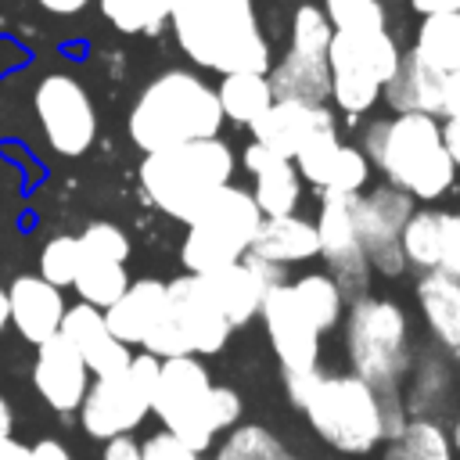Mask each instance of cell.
I'll use <instances>...</instances> for the list:
<instances>
[{"mask_svg": "<svg viewBox=\"0 0 460 460\" xmlns=\"http://www.w3.org/2000/svg\"><path fill=\"white\" fill-rule=\"evenodd\" d=\"M180 50L208 72H270L273 54L255 0H169Z\"/></svg>", "mask_w": 460, "mask_h": 460, "instance_id": "1", "label": "cell"}, {"mask_svg": "<svg viewBox=\"0 0 460 460\" xmlns=\"http://www.w3.org/2000/svg\"><path fill=\"white\" fill-rule=\"evenodd\" d=\"M223 122L226 119L219 108L216 86H208L198 72L165 68L137 93L126 115V133L147 155L172 144L219 137Z\"/></svg>", "mask_w": 460, "mask_h": 460, "instance_id": "2", "label": "cell"}, {"mask_svg": "<svg viewBox=\"0 0 460 460\" xmlns=\"http://www.w3.org/2000/svg\"><path fill=\"white\" fill-rule=\"evenodd\" d=\"M234 172H237L234 147L219 137H208V140L147 151L137 169V183L151 208H158L169 219L190 223L216 190L234 183Z\"/></svg>", "mask_w": 460, "mask_h": 460, "instance_id": "3", "label": "cell"}, {"mask_svg": "<svg viewBox=\"0 0 460 460\" xmlns=\"http://www.w3.org/2000/svg\"><path fill=\"white\" fill-rule=\"evenodd\" d=\"M363 155L413 201H438L456 180V165L442 144V122L435 115H392L374 122L363 137Z\"/></svg>", "mask_w": 460, "mask_h": 460, "instance_id": "4", "label": "cell"}, {"mask_svg": "<svg viewBox=\"0 0 460 460\" xmlns=\"http://www.w3.org/2000/svg\"><path fill=\"white\" fill-rule=\"evenodd\" d=\"M345 356L356 377L377 392H399L410 370V316L392 298L359 295L345 309Z\"/></svg>", "mask_w": 460, "mask_h": 460, "instance_id": "5", "label": "cell"}, {"mask_svg": "<svg viewBox=\"0 0 460 460\" xmlns=\"http://www.w3.org/2000/svg\"><path fill=\"white\" fill-rule=\"evenodd\" d=\"M385 395L356 374H320L302 413L331 449L363 456L385 442Z\"/></svg>", "mask_w": 460, "mask_h": 460, "instance_id": "6", "label": "cell"}, {"mask_svg": "<svg viewBox=\"0 0 460 460\" xmlns=\"http://www.w3.org/2000/svg\"><path fill=\"white\" fill-rule=\"evenodd\" d=\"M259 223H262V212H259L252 190L226 183L187 223V234L180 244L183 270L187 273H212V270H223L230 262H241L252 252Z\"/></svg>", "mask_w": 460, "mask_h": 460, "instance_id": "7", "label": "cell"}, {"mask_svg": "<svg viewBox=\"0 0 460 460\" xmlns=\"http://www.w3.org/2000/svg\"><path fill=\"white\" fill-rule=\"evenodd\" d=\"M158 363L162 359H155L151 352H137L126 370L93 377L75 410L83 431L97 442H108L115 435H133L144 424V417L151 413Z\"/></svg>", "mask_w": 460, "mask_h": 460, "instance_id": "8", "label": "cell"}, {"mask_svg": "<svg viewBox=\"0 0 460 460\" xmlns=\"http://www.w3.org/2000/svg\"><path fill=\"white\" fill-rule=\"evenodd\" d=\"M212 377L198 356H172L158 363V381L151 395V413L162 420L165 431L183 438L194 453L212 449L216 435L205 424V399Z\"/></svg>", "mask_w": 460, "mask_h": 460, "instance_id": "9", "label": "cell"}, {"mask_svg": "<svg viewBox=\"0 0 460 460\" xmlns=\"http://www.w3.org/2000/svg\"><path fill=\"white\" fill-rule=\"evenodd\" d=\"M32 111L50 151L79 158L97 137V111L86 86L68 72H50L32 90Z\"/></svg>", "mask_w": 460, "mask_h": 460, "instance_id": "10", "label": "cell"}, {"mask_svg": "<svg viewBox=\"0 0 460 460\" xmlns=\"http://www.w3.org/2000/svg\"><path fill=\"white\" fill-rule=\"evenodd\" d=\"M356 198L359 194H320V212H316V241H320V259L327 262V273L338 280L345 298H359L370 288V259L359 241V223H356Z\"/></svg>", "mask_w": 460, "mask_h": 460, "instance_id": "11", "label": "cell"}, {"mask_svg": "<svg viewBox=\"0 0 460 460\" xmlns=\"http://www.w3.org/2000/svg\"><path fill=\"white\" fill-rule=\"evenodd\" d=\"M413 198L402 194L399 187L385 183L374 187L370 194L356 198V223H359V241L370 259V270L381 277H399L406 270L402 259V226L413 212Z\"/></svg>", "mask_w": 460, "mask_h": 460, "instance_id": "12", "label": "cell"}, {"mask_svg": "<svg viewBox=\"0 0 460 460\" xmlns=\"http://www.w3.org/2000/svg\"><path fill=\"white\" fill-rule=\"evenodd\" d=\"M259 320H262L273 356L280 363V377H298V374L320 370V331L295 302L288 280L266 291V298L259 305Z\"/></svg>", "mask_w": 460, "mask_h": 460, "instance_id": "13", "label": "cell"}, {"mask_svg": "<svg viewBox=\"0 0 460 460\" xmlns=\"http://www.w3.org/2000/svg\"><path fill=\"white\" fill-rule=\"evenodd\" d=\"M165 313L183 334L190 356H216L226 349L234 327L219 313V305L208 298L205 280L198 273H183L165 284Z\"/></svg>", "mask_w": 460, "mask_h": 460, "instance_id": "14", "label": "cell"}, {"mask_svg": "<svg viewBox=\"0 0 460 460\" xmlns=\"http://www.w3.org/2000/svg\"><path fill=\"white\" fill-rule=\"evenodd\" d=\"M205 280L208 298L219 305V313L230 320V327H244L248 320L259 316V305L270 288L284 284V266L266 262L259 255H244L241 262H230L212 273H198Z\"/></svg>", "mask_w": 460, "mask_h": 460, "instance_id": "15", "label": "cell"}, {"mask_svg": "<svg viewBox=\"0 0 460 460\" xmlns=\"http://www.w3.org/2000/svg\"><path fill=\"white\" fill-rule=\"evenodd\" d=\"M93 374L86 370L79 349L65 338L54 334L43 345H36V359H32V388L36 395L61 417H72L90 388Z\"/></svg>", "mask_w": 460, "mask_h": 460, "instance_id": "16", "label": "cell"}, {"mask_svg": "<svg viewBox=\"0 0 460 460\" xmlns=\"http://www.w3.org/2000/svg\"><path fill=\"white\" fill-rule=\"evenodd\" d=\"M402 259L420 273L442 270L460 280V212L413 208L402 226Z\"/></svg>", "mask_w": 460, "mask_h": 460, "instance_id": "17", "label": "cell"}, {"mask_svg": "<svg viewBox=\"0 0 460 460\" xmlns=\"http://www.w3.org/2000/svg\"><path fill=\"white\" fill-rule=\"evenodd\" d=\"M399 58L402 50L395 36H388V29H334L331 47H327L331 72L359 75L377 86H385L395 75Z\"/></svg>", "mask_w": 460, "mask_h": 460, "instance_id": "18", "label": "cell"}, {"mask_svg": "<svg viewBox=\"0 0 460 460\" xmlns=\"http://www.w3.org/2000/svg\"><path fill=\"white\" fill-rule=\"evenodd\" d=\"M65 295L61 288H54L50 280H43L40 273H22L7 284V313L14 331L29 341V345H43L47 338H54L61 331L65 320Z\"/></svg>", "mask_w": 460, "mask_h": 460, "instance_id": "19", "label": "cell"}, {"mask_svg": "<svg viewBox=\"0 0 460 460\" xmlns=\"http://www.w3.org/2000/svg\"><path fill=\"white\" fill-rule=\"evenodd\" d=\"M334 126V115L327 104H305V101H273L248 129H252V140L270 147L273 155L280 158H295L298 147L320 133V129H331Z\"/></svg>", "mask_w": 460, "mask_h": 460, "instance_id": "20", "label": "cell"}, {"mask_svg": "<svg viewBox=\"0 0 460 460\" xmlns=\"http://www.w3.org/2000/svg\"><path fill=\"white\" fill-rule=\"evenodd\" d=\"M58 334H65V338L79 349V356H83V363H86V370H90L93 377L119 374V370H126L129 359H133L129 345H122V341L111 334V327H108V320H104V309H97V305H86V302L68 305Z\"/></svg>", "mask_w": 460, "mask_h": 460, "instance_id": "21", "label": "cell"}, {"mask_svg": "<svg viewBox=\"0 0 460 460\" xmlns=\"http://www.w3.org/2000/svg\"><path fill=\"white\" fill-rule=\"evenodd\" d=\"M244 169L255 180L252 198H255V205H259L262 216H288V212L298 208L302 176H298V169H295L291 158H280L270 147H262V144L252 140L244 147Z\"/></svg>", "mask_w": 460, "mask_h": 460, "instance_id": "22", "label": "cell"}, {"mask_svg": "<svg viewBox=\"0 0 460 460\" xmlns=\"http://www.w3.org/2000/svg\"><path fill=\"white\" fill-rule=\"evenodd\" d=\"M442 83L446 72L431 68L417 50H406L399 58L395 75L385 83L381 97L388 101V108L395 115H435L442 111Z\"/></svg>", "mask_w": 460, "mask_h": 460, "instance_id": "23", "label": "cell"}, {"mask_svg": "<svg viewBox=\"0 0 460 460\" xmlns=\"http://www.w3.org/2000/svg\"><path fill=\"white\" fill-rule=\"evenodd\" d=\"M252 255L277 262V266H295V262H309L320 259V241H316V223H309L305 216H262L259 234L252 241Z\"/></svg>", "mask_w": 460, "mask_h": 460, "instance_id": "24", "label": "cell"}, {"mask_svg": "<svg viewBox=\"0 0 460 460\" xmlns=\"http://www.w3.org/2000/svg\"><path fill=\"white\" fill-rule=\"evenodd\" d=\"M162 309H165V280L140 277V280H129V288L104 309V320L111 334L133 349L144 341V334L162 316Z\"/></svg>", "mask_w": 460, "mask_h": 460, "instance_id": "25", "label": "cell"}, {"mask_svg": "<svg viewBox=\"0 0 460 460\" xmlns=\"http://www.w3.org/2000/svg\"><path fill=\"white\" fill-rule=\"evenodd\" d=\"M417 305L431 338L446 352L460 356V280L442 270H428L417 280Z\"/></svg>", "mask_w": 460, "mask_h": 460, "instance_id": "26", "label": "cell"}, {"mask_svg": "<svg viewBox=\"0 0 460 460\" xmlns=\"http://www.w3.org/2000/svg\"><path fill=\"white\" fill-rule=\"evenodd\" d=\"M273 101H305V104H323L331 97V65L327 58H309L288 50L277 65L266 72Z\"/></svg>", "mask_w": 460, "mask_h": 460, "instance_id": "27", "label": "cell"}, {"mask_svg": "<svg viewBox=\"0 0 460 460\" xmlns=\"http://www.w3.org/2000/svg\"><path fill=\"white\" fill-rule=\"evenodd\" d=\"M223 119L237 122V126H252L270 104H273V90L266 72H226L216 86Z\"/></svg>", "mask_w": 460, "mask_h": 460, "instance_id": "28", "label": "cell"}, {"mask_svg": "<svg viewBox=\"0 0 460 460\" xmlns=\"http://www.w3.org/2000/svg\"><path fill=\"white\" fill-rule=\"evenodd\" d=\"M291 284V295L295 302L302 305V313L313 320V327L320 334L334 331L345 316V291L338 288V280L331 273H302L298 280H288Z\"/></svg>", "mask_w": 460, "mask_h": 460, "instance_id": "29", "label": "cell"}, {"mask_svg": "<svg viewBox=\"0 0 460 460\" xmlns=\"http://www.w3.org/2000/svg\"><path fill=\"white\" fill-rule=\"evenodd\" d=\"M381 460H456L446 428L431 417H410L395 438H388Z\"/></svg>", "mask_w": 460, "mask_h": 460, "instance_id": "30", "label": "cell"}, {"mask_svg": "<svg viewBox=\"0 0 460 460\" xmlns=\"http://www.w3.org/2000/svg\"><path fill=\"white\" fill-rule=\"evenodd\" d=\"M413 50L438 72H453L460 68V11H438V14H424Z\"/></svg>", "mask_w": 460, "mask_h": 460, "instance_id": "31", "label": "cell"}, {"mask_svg": "<svg viewBox=\"0 0 460 460\" xmlns=\"http://www.w3.org/2000/svg\"><path fill=\"white\" fill-rule=\"evenodd\" d=\"M79 302L86 305H97V309H108L126 288H129V273H126V262H115V259H101V255H83L79 270H75V280H72Z\"/></svg>", "mask_w": 460, "mask_h": 460, "instance_id": "32", "label": "cell"}, {"mask_svg": "<svg viewBox=\"0 0 460 460\" xmlns=\"http://www.w3.org/2000/svg\"><path fill=\"white\" fill-rule=\"evenodd\" d=\"M216 460H298L280 435L262 424H234L216 446Z\"/></svg>", "mask_w": 460, "mask_h": 460, "instance_id": "33", "label": "cell"}, {"mask_svg": "<svg viewBox=\"0 0 460 460\" xmlns=\"http://www.w3.org/2000/svg\"><path fill=\"white\" fill-rule=\"evenodd\" d=\"M101 14L122 36H155L169 22V0H101Z\"/></svg>", "mask_w": 460, "mask_h": 460, "instance_id": "34", "label": "cell"}, {"mask_svg": "<svg viewBox=\"0 0 460 460\" xmlns=\"http://www.w3.org/2000/svg\"><path fill=\"white\" fill-rule=\"evenodd\" d=\"M331 36H334V25L327 18L323 7L302 0L291 14V29H288V50L295 54H309V58H327V47H331Z\"/></svg>", "mask_w": 460, "mask_h": 460, "instance_id": "35", "label": "cell"}, {"mask_svg": "<svg viewBox=\"0 0 460 460\" xmlns=\"http://www.w3.org/2000/svg\"><path fill=\"white\" fill-rule=\"evenodd\" d=\"M338 147H341V140H338V126H331V129L313 133V137L298 147V155H295L291 162H295V169H298V176H302L305 183H313L316 190H323Z\"/></svg>", "mask_w": 460, "mask_h": 460, "instance_id": "36", "label": "cell"}, {"mask_svg": "<svg viewBox=\"0 0 460 460\" xmlns=\"http://www.w3.org/2000/svg\"><path fill=\"white\" fill-rule=\"evenodd\" d=\"M83 262V244L79 234H58L40 248V277L50 280L54 288H72L75 270Z\"/></svg>", "mask_w": 460, "mask_h": 460, "instance_id": "37", "label": "cell"}, {"mask_svg": "<svg viewBox=\"0 0 460 460\" xmlns=\"http://www.w3.org/2000/svg\"><path fill=\"white\" fill-rule=\"evenodd\" d=\"M367 180H370V158L359 147L341 144L338 155H334V165H331V176H327L323 190L327 194H359L367 187Z\"/></svg>", "mask_w": 460, "mask_h": 460, "instance_id": "38", "label": "cell"}, {"mask_svg": "<svg viewBox=\"0 0 460 460\" xmlns=\"http://www.w3.org/2000/svg\"><path fill=\"white\" fill-rule=\"evenodd\" d=\"M79 244H83V255H101V259H115V262H126L129 259V237L119 223H108V219H93L83 226L79 234Z\"/></svg>", "mask_w": 460, "mask_h": 460, "instance_id": "39", "label": "cell"}, {"mask_svg": "<svg viewBox=\"0 0 460 460\" xmlns=\"http://www.w3.org/2000/svg\"><path fill=\"white\" fill-rule=\"evenodd\" d=\"M334 29H385L381 0H323Z\"/></svg>", "mask_w": 460, "mask_h": 460, "instance_id": "40", "label": "cell"}, {"mask_svg": "<svg viewBox=\"0 0 460 460\" xmlns=\"http://www.w3.org/2000/svg\"><path fill=\"white\" fill-rule=\"evenodd\" d=\"M241 420V395L230 385H212L208 399H205V424L212 435L230 431Z\"/></svg>", "mask_w": 460, "mask_h": 460, "instance_id": "41", "label": "cell"}, {"mask_svg": "<svg viewBox=\"0 0 460 460\" xmlns=\"http://www.w3.org/2000/svg\"><path fill=\"white\" fill-rule=\"evenodd\" d=\"M140 456L144 460H201V453H194L183 438H176L172 431H155L140 442Z\"/></svg>", "mask_w": 460, "mask_h": 460, "instance_id": "42", "label": "cell"}, {"mask_svg": "<svg viewBox=\"0 0 460 460\" xmlns=\"http://www.w3.org/2000/svg\"><path fill=\"white\" fill-rule=\"evenodd\" d=\"M438 119H460V68L446 72V83H442V111Z\"/></svg>", "mask_w": 460, "mask_h": 460, "instance_id": "43", "label": "cell"}, {"mask_svg": "<svg viewBox=\"0 0 460 460\" xmlns=\"http://www.w3.org/2000/svg\"><path fill=\"white\" fill-rule=\"evenodd\" d=\"M101 460H144L140 456V442H133V435H115L104 442V456Z\"/></svg>", "mask_w": 460, "mask_h": 460, "instance_id": "44", "label": "cell"}, {"mask_svg": "<svg viewBox=\"0 0 460 460\" xmlns=\"http://www.w3.org/2000/svg\"><path fill=\"white\" fill-rule=\"evenodd\" d=\"M29 449H32V460H72L68 446L58 442V438H40V442L29 446Z\"/></svg>", "mask_w": 460, "mask_h": 460, "instance_id": "45", "label": "cell"}, {"mask_svg": "<svg viewBox=\"0 0 460 460\" xmlns=\"http://www.w3.org/2000/svg\"><path fill=\"white\" fill-rule=\"evenodd\" d=\"M442 144H446V151H449V158H453V165L460 172V119H446L442 122Z\"/></svg>", "mask_w": 460, "mask_h": 460, "instance_id": "46", "label": "cell"}, {"mask_svg": "<svg viewBox=\"0 0 460 460\" xmlns=\"http://www.w3.org/2000/svg\"><path fill=\"white\" fill-rule=\"evenodd\" d=\"M47 14H58V18H68V14H79L90 0H36Z\"/></svg>", "mask_w": 460, "mask_h": 460, "instance_id": "47", "label": "cell"}, {"mask_svg": "<svg viewBox=\"0 0 460 460\" xmlns=\"http://www.w3.org/2000/svg\"><path fill=\"white\" fill-rule=\"evenodd\" d=\"M417 14H438V11H460V0H410Z\"/></svg>", "mask_w": 460, "mask_h": 460, "instance_id": "48", "label": "cell"}, {"mask_svg": "<svg viewBox=\"0 0 460 460\" xmlns=\"http://www.w3.org/2000/svg\"><path fill=\"white\" fill-rule=\"evenodd\" d=\"M11 428H14V413H11V402L0 395V438L11 435Z\"/></svg>", "mask_w": 460, "mask_h": 460, "instance_id": "49", "label": "cell"}, {"mask_svg": "<svg viewBox=\"0 0 460 460\" xmlns=\"http://www.w3.org/2000/svg\"><path fill=\"white\" fill-rule=\"evenodd\" d=\"M7 323H11V313H7V288H0V334L7 331Z\"/></svg>", "mask_w": 460, "mask_h": 460, "instance_id": "50", "label": "cell"}, {"mask_svg": "<svg viewBox=\"0 0 460 460\" xmlns=\"http://www.w3.org/2000/svg\"><path fill=\"white\" fill-rule=\"evenodd\" d=\"M449 442H453V456H460V410H456V420H453V431H449Z\"/></svg>", "mask_w": 460, "mask_h": 460, "instance_id": "51", "label": "cell"}, {"mask_svg": "<svg viewBox=\"0 0 460 460\" xmlns=\"http://www.w3.org/2000/svg\"><path fill=\"white\" fill-rule=\"evenodd\" d=\"M298 4H302V0H298Z\"/></svg>", "mask_w": 460, "mask_h": 460, "instance_id": "52", "label": "cell"}]
</instances>
